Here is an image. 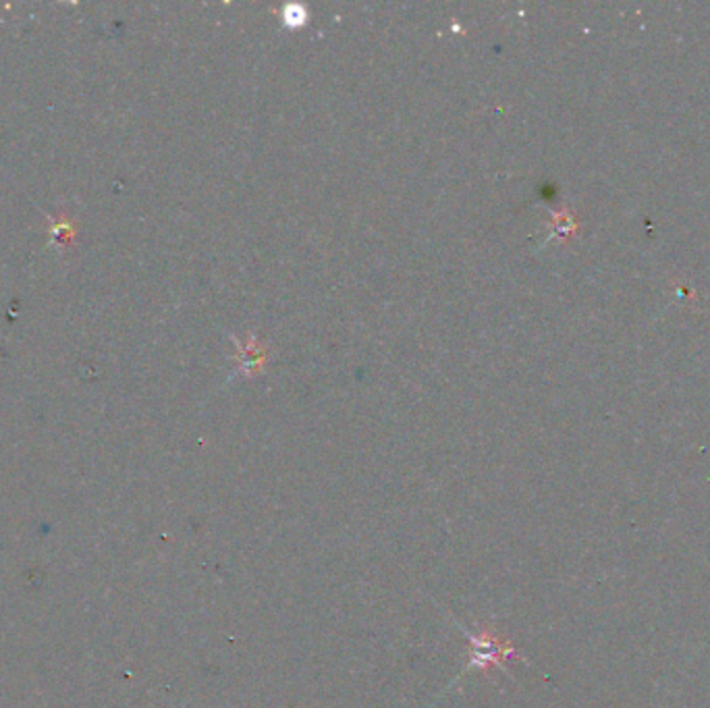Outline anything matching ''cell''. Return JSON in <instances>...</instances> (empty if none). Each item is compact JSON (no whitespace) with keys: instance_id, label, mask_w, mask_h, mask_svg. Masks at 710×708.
<instances>
[{"instance_id":"cell-1","label":"cell","mask_w":710,"mask_h":708,"mask_svg":"<svg viewBox=\"0 0 710 708\" xmlns=\"http://www.w3.org/2000/svg\"><path fill=\"white\" fill-rule=\"evenodd\" d=\"M464 634L470 643V663L464 669V673L470 669L491 671L495 667H505L512 659H517L516 646L498 638L491 629H482L480 634H470L464 629Z\"/></svg>"}]
</instances>
